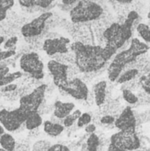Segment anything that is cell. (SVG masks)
Returning a JSON list of instances; mask_svg holds the SVG:
<instances>
[{"mask_svg":"<svg viewBox=\"0 0 150 151\" xmlns=\"http://www.w3.org/2000/svg\"><path fill=\"white\" fill-rule=\"evenodd\" d=\"M70 51L74 53V65L80 73L99 72L108 63L103 54V47L101 45L74 42L70 44Z\"/></svg>","mask_w":150,"mask_h":151,"instance_id":"6da1fadb","label":"cell"},{"mask_svg":"<svg viewBox=\"0 0 150 151\" xmlns=\"http://www.w3.org/2000/svg\"><path fill=\"white\" fill-rule=\"evenodd\" d=\"M139 18L140 15L136 11H130L123 24L113 22L103 31V37L105 42L104 48L112 57L132 38L134 23Z\"/></svg>","mask_w":150,"mask_h":151,"instance_id":"7a4b0ae2","label":"cell"},{"mask_svg":"<svg viewBox=\"0 0 150 151\" xmlns=\"http://www.w3.org/2000/svg\"><path fill=\"white\" fill-rule=\"evenodd\" d=\"M103 12V7L99 3L89 0H80L78 1L69 13L72 24H86L100 19Z\"/></svg>","mask_w":150,"mask_h":151,"instance_id":"3957f363","label":"cell"},{"mask_svg":"<svg viewBox=\"0 0 150 151\" xmlns=\"http://www.w3.org/2000/svg\"><path fill=\"white\" fill-rule=\"evenodd\" d=\"M149 50V44L141 42L138 38H133L131 40L129 48L117 53L111 63L124 71L128 65L136 62L139 57L147 53Z\"/></svg>","mask_w":150,"mask_h":151,"instance_id":"277c9868","label":"cell"},{"mask_svg":"<svg viewBox=\"0 0 150 151\" xmlns=\"http://www.w3.org/2000/svg\"><path fill=\"white\" fill-rule=\"evenodd\" d=\"M19 67L31 79L40 81L44 78V65L35 51L24 53L19 58Z\"/></svg>","mask_w":150,"mask_h":151,"instance_id":"5b68a950","label":"cell"},{"mask_svg":"<svg viewBox=\"0 0 150 151\" xmlns=\"http://www.w3.org/2000/svg\"><path fill=\"white\" fill-rule=\"evenodd\" d=\"M48 86L46 84H40L34 88L31 93L19 98V106L27 115L31 112L38 111L43 102L45 101V95Z\"/></svg>","mask_w":150,"mask_h":151,"instance_id":"8992f818","label":"cell"},{"mask_svg":"<svg viewBox=\"0 0 150 151\" xmlns=\"http://www.w3.org/2000/svg\"><path fill=\"white\" fill-rule=\"evenodd\" d=\"M27 116L19 108L11 111L3 109L0 111V124L7 132H17L25 124Z\"/></svg>","mask_w":150,"mask_h":151,"instance_id":"52a82bcc","label":"cell"},{"mask_svg":"<svg viewBox=\"0 0 150 151\" xmlns=\"http://www.w3.org/2000/svg\"><path fill=\"white\" fill-rule=\"evenodd\" d=\"M110 143L125 151H136L141 147L136 131H119L111 136Z\"/></svg>","mask_w":150,"mask_h":151,"instance_id":"ba28073f","label":"cell"},{"mask_svg":"<svg viewBox=\"0 0 150 151\" xmlns=\"http://www.w3.org/2000/svg\"><path fill=\"white\" fill-rule=\"evenodd\" d=\"M53 16L52 12H45L38 17L32 19L30 22L24 24L20 28V33L25 39L35 38L42 35L47 25V21Z\"/></svg>","mask_w":150,"mask_h":151,"instance_id":"9c48e42d","label":"cell"},{"mask_svg":"<svg viewBox=\"0 0 150 151\" xmlns=\"http://www.w3.org/2000/svg\"><path fill=\"white\" fill-rule=\"evenodd\" d=\"M47 68L52 77L55 87H57L58 89L64 88L68 83V65H65L51 59L47 63Z\"/></svg>","mask_w":150,"mask_h":151,"instance_id":"30bf717a","label":"cell"},{"mask_svg":"<svg viewBox=\"0 0 150 151\" xmlns=\"http://www.w3.org/2000/svg\"><path fill=\"white\" fill-rule=\"evenodd\" d=\"M71 41L67 37L59 36L53 39H45L42 43V50L50 57L57 54H66L70 51Z\"/></svg>","mask_w":150,"mask_h":151,"instance_id":"8fae6325","label":"cell"},{"mask_svg":"<svg viewBox=\"0 0 150 151\" xmlns=\"http://www.w3.org/2000/svg\"><path fill=\"white\" fill-rule=\"evenodd\" d=\"M58 90H64L69 96L79 102L87 101L90 92L87 83H85L79 77H76L72 80H69L67 85L64 88Z\"/></svg>","mask_w":150,"mask_h":151,"instance_id":"7c38bea8","label":"cell"},{"mask_svg":"<svg viewBox=\"0 0 150 151\" xmlns=\"http://www.w3.org/2000/svg\"><path fill=\"white\" fill-rule=\"evenodd\" d=\"M115 127L119 131H136L137 119L131 106H126L116 119Z\"/></svg>","mask_w":150,"mask_h":151,"instance_id":"4fadbf2b","label":"cell"},{"mask_svg":"<svg viewBox=\"0 0 150 151\" xmlns=\"http://www.w3.org/2000/svg\"><path fill=\"white\" fill-rule=\"evenodd\" d=\"M74 108L75 104L73 103L56 101L53 105V115L59 119H65L72 111H74Z\"/></svg>","mask_w":150,"mask_h":151,"instance_id":"5bb4252c","label":"cell"},{"mask_svg":"<svg viewBox=\"0 0 150 151\" xmlns=\"http://www.w3.org/2000/svg\"><path fill=\"white\" fill-rule=\"evenodd\" d=\"M107 88L108 83L106 81H100L94 85L93 94L95 98V104L96 106L100 107L105 104L107 97Z\"/></svg>","mask_w":150,"mask_h":151,"instance_id":"9a60e30c","label":"cell"},{"mask_svg":"<svg viewBox=\"0 0 150 151\" xmlns=\"http://www.w3.org/2000/svg\"><path fill=\"white\" fill-rule=\"evenodd\" d=\"M42 125H43L42 118V115L38 111L29 113L26 119V122H25L26 129H27L29 131L37 129Z\"/></svg>","mask_w":150,"mask_h":151,"instance_id":"2e32d148","label":"cell"},{"mask_svg":"<svg viewBox=\"0 0 150 151\" xmlns=\"http://www.w3.org/2000/svg\"><path fill=\"white\" fill-rule=\"evenodd\" d=\"M65 127L59 124H55L50 120H45L43 122V131L50 137H57L65 131Z\"/></svg>","mask_w":150,"mask_h":151,"instance_id":"e0dca14e","label":"cell"},{"mask_svg":"<svg viewBox=\"0 0 150 151\" xmlns=\"http://www.w3.org/2000/svg\"><path fill=\"white\" fill-rule=\"evenodd\" d=\"M17 142L14 137L9 133H4L0 136V146L6 151H15Z\"/></svg>","mask_w":150,"mask_h":151,"instance_id":"ac0fdd59","label":"cell"},{"mask_svg":"<svg viewBox=\"0 0 150 151\" xmlns=\"http://www.w3.org/2000/svg\"><path fill=\"white\" fill-rule=\"evenodd\" d=\"M140 71L138 68H133V69H127L126 71H124L120 76L118 77V79L117 80V83L118 84H125L127 83L129 81H132L133 80H135L137 78V76L139 75Z\"/></svg>","mask_w":150,"mask_h":151,"instance_id":"d6986e66","label":"cell"},{"mask_svg":"<svg viewBox=\"0 0 150 151\" xmlns=\"http://www.w3.org/2000/svg\"><path fill=\"white\" fill-rule=\"evenodd\" d=\"M136 30L145 43L148 44L150 42V27L149 25L145 23H139L136 27Z\"/></svg>","mask_w":150,"mask_h":151,"instance_id":"ffe728a7","label":"cell"},{"mask_svg":"<svg viewBox=\"0 0 150 151\" xmlns=\"http://www.w3.org/2000/svg\"><path fill=\"white\" fill-rule=\"evenodd\" d=\"M100 147V139L98 134H89L88 138L87 139L86 148L88 151H98Z\"/></svg>","mask_w":150,"mask_h":151,"instance_id":"44dd1931","label":"cell"},{"mask_svg":"<svg viewBox=\"0 0 150 151\" xmlns=\"http://www.w3.org/2000/svg\"><path fill=\"white\" fill-rule=\"evenodd\" d=\"M14 4L13 0H0V22L6 19L7 12L13 7Z\"/></svg>","mask_w":150,"mask_h":151,"instance_id":"7402d4cb","label":"cell"},{"mask_svg":"<svg viewBox=\"0 0 150 151\" xmlns=\"http://www.w3.org/2000/svg\"><path fill=\"white\" fill-rule=\"evenodd\" d=\"M82 112L80 110H75L74 111H72L69 116H67L63 122V126L66 128H70L72 127L75 123H77L79 118L81 116Z\"/></svg>","mask_w":150,"mask_h":151,"instance_id":"603a6c76","label":"cell"},{"mask_svg":"<svg viewBox=\"0 0 150 151\" xmlns=\"http://www.w3.org/2000/svg\"><path fill=\"white\" fill-rule=\"evenodd\" d=\"M122 96H123V99L128 104H131V105H133V104H138L139 102V97L137 95H135L133 93V91L132 90H128V89H124L122 90Z\"/></svg>","mask_w":150,"mask_h":151,"instance_id":"cb8c5ba5","label":"cell"},{"mask_svg":"<svg viewBox=\"0 0 150 151\" xmlns=\"http://www.w3.org/2000/svg\"><path fill=\"white\" fill-rule=\"evenodd\" d=\"M139 84L142 90L150 96V72L142 75L139 80Z\"/></svg>","mask_w":150,"mask_h":151,"instance_id":"d4e9b609","label":"cell"},{"mask_svg":"<svg viewBox=\"0 0 150 151\" xmlns=\"http://www.w3.org/2000/svg\"><path fill=\"white\" fill-rule=\"evenodd\" d=\"M92 114L90 112H85V113H82L81 116L79 118L76 125H77V127L79 128H81V127H87L88 125L91 124V121H92Z\"/></svg>","mask_w":150,"mask_h":151,"instance_id":"484cf974","label":"cell"},{"mask_svg":"<svg viewBox=\"0 0 150 151\" xmlns=\"http://www.w3.org/2000/svg\"><path fill=\"white\" fill-rule=\"evenodd\" d=\"M51 146V143L48 141H37L33 145L31 151H48Z\"/></svg>","mask_w":150,"mask_h":151,"instance_id":"4316f807","label":"cell"},{"mask_svg":"<svg viewBox=\"0 0 150 151\" xmlns=\"http://www.w3.org/2000/svg\"><path fill=\"white\" fill-rule=\"evenodd\" d=\"M17 42H18V36H16V35L11 36L4 43V50H16V44H17Z\"/></svg>","mask_w":150,"mask_h":151,"instance_id":"83f0119b","label":"cell"},{"mask_svg":"<svg viewBox=\"0 0 150 151\" xmlns=\"http://www.w3.org/2000/svg\"><path fill=\"white\" fill-rule=\"evenodd\" d=\"M116 119L117 118L113 115H104V116H102L100 123H101V125L111 126V125L115 124Z\"/></svg>","mask_w":150,"mask_h":151,"instance_id":"f1b7e54d","label":"cell"},{"mask_svg":"<svg viewBox=\"0 0 150 151\" xmlns=\"http://www.w3.org/2000/svg\"><path fill=\"white\" fill-rule=\"evenodd\" d=\"M53 2L51 0H34V7L40 9H48Z\"/></svg>","mask_w":150,"mask_h":151,"instance_id":"f546056e","label":"cell"},{"mask_svg":"<svg viewBox=\"0 0 150 151\" xmlns=\"http://www.w3.org/2000/svg\"><path fill=\"white\" fill-rule=\"evenodd\" d=\"M48 151H72L68 148V146L63 144H53Z\"/></svg>","mask_w":150,"mask_h":151,"instance_id":"4dcf8cb0","label":"cell"},{"mask_svg":"<svg viewBox=\"0 0 150 151\" xmlns=\"http://www.w3.org/2000/svg\"><path fill=\"white\" fill-rule=\"evenodd\" d=\"M17 89H18V86H17V84H13V83H11V84H9V85H7V86H4V87L1 88V92L7 94V93L14 92V91H16Z\"/></svg>","mask_w":150,"mask_h":151,"instance_id":"1f68e13d","label":"cell"},{"mask_svg":"<svg viewBox=\"0 0 150 151\" xmlns=\"http://www.w3.org/2000/svg\"><path fill=\"white\" fill-rule=\"evenodd\" d=\"M9 67L8 66H4V67H0V88L3 87V79L5 75H7L9 73Z\"/></svg>","mask_w":150,"mask_h":151,"instance_id":"d6a6232c","label":"cell"},{"mask_svg":"<svg viewBox=\"0 0 150 151\" xmlns=\"http://www.w3.org/2000/svg\"><path fill=\"white\" fill-rule=\"evenodd\" d=\"M96 131V126L93 123L88 125L87 127H85V132L88 134H95Z\"/></svg>","mask_w":150,"mask_h":151,"instance_id":"836d02e7","label":"cell"},{"mask_svg":"<svg viewBox=\"0 0 150 151\" xmlns=\"http://www.w3.org/2000/svg\"><path fill=\"white\" fill-rule=\"evenodd\" d=\"M77 3H78L77 0H63L61 2V4L65 5H69V6H74Z\"/></svg>","mask_w":150,"mask_h":151,"instance_id":"e575fe53","label":"cell"},{"mask_svg":"<svg viewBox=\"0 0 150 151\" xmlns=\"http://www.w3.org/2000/svg\"><path fill=\"white\" fill-rule=\"evenodd\" d=\"M107 151H125V150H120V149H118V148H117L116 146H114V145H112V144H109V146H108V148H107Z\"/></svg>","mask_w":150,"mask_h":151,"instance_id":"d590c367","label":"cell"},{"mask_svg":"<svg viewBox=\"0 0 150 151\" xmlns=\"http://www.w3.org/2000/svg\"><path fill=\"white\" fill-rule=\"evenodd\" d=\"M4 131H5V130H4V127H2V125L0 124V135H2V134H4L5 133Z\"/></svg>","mask_w":150,"mask_h":151,"instance_id":"8d00e7d4","label":"cell"},{"mask_svg":"<svg viewBox=\"0 0 150 151\" xmlns=\"http://www.w3.org/2000/svg\"><path fill=\"white\" fill-rule=\"evenodd\" d=\"M3 42H4V36L0 35V47H1V45L3 44Z\"/></svg>","mask_w":150,"mask_h":151,"instance_id":"74e56055","label":"cell"},{"mask_svg":"<svg viewBox=\"0 0 150 151\" xmlns=\"http://www.w3.org/2000/svg\"><path fill=\"white\" fill-rule=\"evenodd\" d=\"M148 18L150 19V6H149V12H148Z\"/></svg>","mask_w":150,"mask_h":151,"instance_id":"f35d334b","label":"cell"},{"mask_svg":"<svg viewBox=\"0 0 150 151\" xmlns=\"http://www.w3.org/2000/svg\"><path fill=\"white\" fill-rule=\"evenodd\" d=\"M0 151H6V150H4V149H2V148H1V147H0Z\"/></svg>","mask_w":150,"mask_h":151,"instance_id":"ab89813d","label":"cell"}]
</instances>
